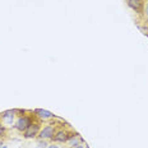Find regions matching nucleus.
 Segmentation results:
<instances>
[{
	"label": "nucleus",
	"instance_id": "8",
	"mask_svg": "<svg viewBox=\"0 0 148 148\" xmlns=\"http://www.w3.org/2000/svg\"><path fill=\"white\" fill-rule=\"evenodd\" d=\"M68 143H69L72 147H75V146H78V144H81V138L78 137V134H75L74 137H72L69 140H68Z\"/></svg>",
	"mask_w": 148,
	"mask_h": 148
},
{
	"label": "nucleus",
	"instance_id": "6",
	"mask_svg": "<svg viewBox=\"0 0 148 148\" xmlns=\"http://www.w3.org/2000/svg\"><path fill=\"white\" fill-rule=\"evenodd\" d=\"M126 4L130 9H133L137 13H142L144 9V3L143 0H126Z\"/></svg>",
	"mask_w": 148,
	"mask_h": 148
},
{
	"label": "nucleus",
	"instance_id": "10",
	"mask_svg": "<svg viewBox=\"0 0 148 148\" xmlns=\"http://www.w3.org/2000/svg\"><path fill=\"white\" fill-rule=\"evenodd\" d=\"M144 13H146V17L148 18V4L146 5V8H144Z\"/></svg>",
	"mask_w": 148,
	"mask_h": 148
},
{
	"label": "nucleus",
	"instance_id": "5",
	"mask_svg": "<svg viewBox=\"0 0 148 148\" xmlns=\"http://www.w3.org/2000/svg\"><path fill=\"white\" fill-rule=\"evenodd\" d=\"M15 114H17V110H8V111H5V112H3L1 114L3 124H5V125L13 124L14 118H15Z\"/></svg>",
	"mask_w": 148,
	"mask_h": 148
},
{
	"label": "nucleus",
	"instance_id": "12",
	"mask_svg": "<svg viewBox=\"0 0 148 148\" xmlns=\"http://www.w3.org/2000/svg\"><path fill=\"white\" fill-rule=\"evenodd\" d=\"M72 148H84L82 146V144H78V146H75V147H72Z\"/></svg>",
	"mask_w": 148,
	"mask_h": 148
},
{
	"label": "nucleus",
	"instance_id": "2",
	"mask_svg": "<svg viewBox=\"0 0 148 148\" xmlns=\"http://www.w3.org/2000/svg\"><path fill=\"white\" fill-rule=\"evenodd\" d=\"M40 130H41V125H40V123H32V124L23 132V137L24 138H35V137L38 135Z\"/></svg>",
	"mask_w": 148,
	"mask_h": 148
},
{
	"label": "nucleus",
	"instance_id": "4",
	"mask_svg": "<svg viewBox=\"0 0 148 148\" xmlns=\"http://www.w3.org/2000/svg\"><path fill=\"white\" fill-rule=\"evenodd\" d=\"M69 135L70 133H68L66 130H63V129H60V130H56L54 134V137L51 138L52 142H55V143H65L69 139Z\"/></svg>",
	"mask_w": 148,
	"mask_h": 148
},
{
	"label": "nucleus",
	"instance_id": "13",
	"mask_svg": "<svg viewBox=\"0 0 148 148\" xmlns=\"http://www.w3.org/2000/svg\"><path fill=\"white\" fill-rule=\"evenodd\" d=\"M3 148H7V146H4V147H3Z\"/></svg>",
	"mask_w": 148,
	"mask_h": 148
},
{
	"label": "nucleus",
	"instance_id": "9",
	"mask_svg": "<svg viewBox=\"0 0 148 148\" xmlns=\"http://www.w3.org/2000/svg\"><path fill=\"white\" fill-rule=\"evenodd\" d=\"M5 135H7V129H5V126L0 125V138H4Z\"/></svg>",
	"mask_w": 148,
	"mask_h": 148
},
{
	"label": "nucleus",
	"instance_id": "7",
	"mask_svg": "<svg viewBox=\"0 0 148 148\" xmlns=\"http://www.w3.org/2000/svg\"><path fill=\"white\" fill-rule=\"evenodd\" d=\"M35 114H36L37 118L41 119V120H49V119H54L55 118V115L51 112V111L44 110V109H37V110H35Z\"/></svg>",
	"mask_w": 148,
	"mask_h": 148
},
{
	"label": "nucleus",
	"instance_id": "11",
	"mask_svg": "<svg viewBox=\"0 0 148 148\" xmlns=\"http://www.w3.org/2000/svg\"><path fill=\"white\" fill-rule=\"evenodd\" d=\"M47 148H59V147H58V146H55V144H51V146H49Z\"/></svg>",
	"mask_w": 148,
	"mask_h": 148
},
{
	"label": "nucleus",
	"instance_id": "1",
	"mask_svg": "<svg viewBox=\"0 0 148 148\" xmlns=\"http://www.w3.org/2000/svg\"><path fill=\"white\" fill-rule=\"evenodd\" d=\"M32 118L31 116H27V115H21L19 118L15 120V124H14V128L19 132H24L28 126L32 124Z\"/></svg>",
	"mask_w": 148,
	"mask_h": 148
},
{
	"label": "nucleus",
	"instance_id": "3",
	"mask_svg": "<svg viewBox=\"0 0 148 148\" xmlns=\"http://www.w3.org/2000/svg\"><path fill=\"white\" fill-rule=\"evenodd\" d=\"M55 132H56L55 126H52L51 124H49V125L44 126V128L40 130L38 137H40V139H51V138L54 137Z\"/></svg>",
	"mask_w": 148,
	"mask_h": 148
}]
</instances>
